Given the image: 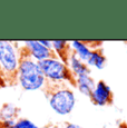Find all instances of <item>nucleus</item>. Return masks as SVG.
I'll list each match as a JSON object with an SVG mask.
<instances>
[{
  "label": "nucleus",
  "mask_w": 127,
  "mask_h": 128,
  "mask_svg": "<svg viewBox=\"0 0 127 128\" xmlns=\"http://www.w3.org/2000/svg\"><path fill=\"white\" fill-rule=\"evenodd\" d=\"M16 79L27 92L41 89L47 84V79L44 76L38 62L22 52H20V61Z\"/></svg>",
  "instance_id": "obj_1"
},
{
  "label": "nucleus",
  "mask_w": 127,
  "mask_h": 128,
  "mask_svg": "<svg viewBox=\"0 0 127 128\" xmlns=\"http://www.w3.org/2000/svg\"><path fill=\"white\" fill-rule=\"evenodd\" d=\"M20 51L16 42L8 40H0V74L6 82L17 77Z\"/></svg>",
  "instance_id": "obj_2"
},
{
  "label": "nucleus",
  "mask_w": 127,
  "mask_h": 128,
  "mask_svg": "<svg viewBox=\"0 0 127 128\" xmlns=\"http://www.w3.org/2000/svg\"><path fill=\"white\" fill-rule=\"evenodd\" d=\"M38 65L47 80L55 82H76V78L70 72L68 66L66 64H64L62 60H59L57 57H51L45 59V60L38 61Z\"/></svg>",
  "instance_id": "obj_3"
},
{
  "label": "nucleus",
  "mask_w": 127,
  "mask_h": 128,
  "mask_svg": "<svg viewBox=\"0 0 127 128\" xmlns=\"http://www.w3.org/2000/svg\"><path fill=\"white\" fill-rule=\"evenodd\" d=\"M48 102L55 112L59 115H68L74 109L76 98L72 89L67 87H59L50 90L48 95Z\"/></svg>",
  "instance_id": "obj_4"
},
{
  "label": "nucleus",
  "mask_w": 127,
  "mask_h": 128,
  "mask_svg": "<svg viewBox=\"0 0 127 128\" xmlns=\"http://www.w3.org/2000/svg\"><path fill=\"white\" fill-rule=\"evenodd\" d=\"M22 54L29 56L35 61H41L45 59L56 57L55 52L50 49H47L39 42V40H27L24 42Z\"/></svg>",
  "instance_id": "obj_5"
},
{
  "label": "nucleus",
  "mask_w": 127,
  "mask_h": 128,
  "mask_svg": "<svg viewBox=\"0 0 127 128\" xmlns=\"http://www.w3.org/2000/svg\"><path fill=\"white\" fill-rule=\"evenodd\" d=\"M89 98L95 105L106 106L113 102V92H112L110 87L104 80H99L96 82Z\"/></svg>",
  "instance_id": "obj_6"
},
{
  "label": "nucleus",
  "mask_w": 127,
  "mask_h": 128,
  "mask_svg": "<svg viewBox=\"0 0 127 128\" xmlns=\"http://www.w3.org/2000/svg\"><path fill=\"white\" fill-rule=\"evenodd\" d=\"M67 66L75 78L79 77V76H82V75H89V72H90L88 66L85 62H82L74 52H72V55L68 58Z\"/></svg>",
  "instance_id": "obj_7"
},
{
  "label": "nucleus",
  "mask_w": 127,
  "mask_h": 128,
  "mask_svg": "<svg viewBox=\"0 0 127 128\" xmlns=\"http://www.w3.org/2000/svg\"><path fill=\"white\" fill-rule=\"evenodd\" d=\"M52 49L55 50L56 57L67 65L68 58L72 52L69 42L66 40H52Z\"/></svg>",
  "instance_id": "obj_8"
},
{
  "label": "nucleus",
  "mask_w": 127,
  "mask_h": 128,
  "mask_svg": "<svg viewBox=\"0 0 127 128\" xmlns=\"http://www.w3.org/2000/svg\"><path fill=\"white\" fill-rule=\"evenodd\" d=\"M69 45H70V48H72V52H74L82 62L86 64L87 60H88L90 57V54H92V49L88 47L87 42H84V41H80V40H75V41H72Z\"/></svg>",
  "instance_id": "obj_9"
},
{
  "label": "nucleus",
  "mask_w": 127,
  "mask_h": 128,
  "mask_svg": "<svg viewBox=\"0 0 127 128\" xmlns=\"http://www.w3.org/2000/svg\"><path fill=\"white\" fill-rule=\"evenodd\" d=\"M75 85L77 86L78 90L85 96H89L92 95V90L95 88V80L90 77V75H82L79 76V77L76 78V82H75Z\"/></svg>",
  "instance_id": "obj_10"
},
{
  "label": "nucleus",
  "mask_w": 127,
  "mask_h": 128,
  "mask_svg": "<svg viewBox=\"0 0 127 128\" xmlns=\"http://www.w3.org/2000/svg\"><path fill=\"white\" fill-rule=\"evenodd\" d=\"M105 64H106V58L102 55V50L100 49H94V50H92L90 57L87 60L86 65L95 67L97 69H102L105 67Z\"/></svg>",
  "instance_id": "obj_11"
},
{
  "label": "nucleus",
  "mask_w": 127,
  "mask_h": 128,
  "mask_svg": "<svg viewBox=\"0 0 127 128\" xmlns=\"http://www.w3.org/2000/svg\"><path fill=\"white\" fill-rule=\"evenodd\" d=\"M19 109L12 104H4L0 109V122L2 120H16Z\"/></svg>",
  "instance_id": "obj_12"
},
{
  "label": "nucleus",
  "mask_w": 127,
  "mask_h": 128,
  "mask_svg": "<svg viewBox=\"0 0 127 128\" xmlns=\"http://www.w3.org/2000/svg\"><path fill=\"white\" fill-rule=\"evenodd\" d=\"M11 128H39L35 122L31 120L27 119V118H19L16 120L14 125Z\"/></svg>",
  "instance_id": "obj_13"
},
{
  "label": "nucleus",
  "mask_w": 127,
  "mask_h": 128,
  "mask_svg": "<svg viewBox=\"0 0 127 128\" xmlns=\"http://www.w3.org/2000/svg\"><path fill=\"white\" fill-rule=\"evenodd\" d=\"M39 42H40L44 47H46L47 49L52 50V41L51 40H39Z\"/></svg>",
  "instance_id": "obj_14"
},
{
  "label": "nucleus",
  "mask_w": 127,
  "mask_h": 128,
  "mask_svg": "<svg viewBox=\"0 0 127 128\" xmlns=\"http://www.w3.org/2000/svg\"><path fill=\"white\" fill-rule=\"evenodd\" d=\"M6 86V79L4 78V76L0 74V87H4Z\"/></svg>",
  "instance_id": "obj_15"
},
{
  "label": "nucleus",
  "mask_w": 127,
  "mask_h": 128,
  "mask_svg": "<svg viewBox=\"0 0 127 128\" xmlns=\"http://www.w3.org/2000/svg\"><path fill=\"white\" fill-rule=\"evenodd\" d=\"M65 128H82L79 125H76V124H66Z\"/></svg>",
  "instance_id": "obj_16"
},
{
  "label": "nucleus",
  "mask_w": 127,
  "mask_h": 128,
  "mask_svg": "<svg viewBox=\"0 0 127 128\" xmlns=\"http://www.w3.org/2000/svg\"><path fill=\"white\" fill-rule=\"evenodd\" d=\"M119 128H127V125H119Z\"/></svg>",
  "instance_id": "obj_17"
}]
</instances>
